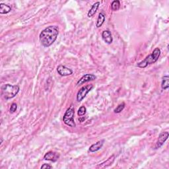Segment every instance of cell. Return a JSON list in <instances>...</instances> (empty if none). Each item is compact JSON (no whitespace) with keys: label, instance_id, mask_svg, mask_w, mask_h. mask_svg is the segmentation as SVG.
I'll return each mask as SVG.
<instances>
[{"label":"cell","instance_id":"6da1fadb","mask_svg":"<svg viewBox=\"0 0 169 169\" xmlns=\"http://www.w3.org/2000/svg\"><path fill=\"white\" fill-rule=\"evenodd\" d=\"M60 29L57 26H49L42 30L39 35V40L44 47H49L56 40Z\"/></svg>","mask_w":169,"mask_h":169},{"label":"cell","instance_id":"7a4b0ae2","mask_svg":"<svg viewBox=\"0 0 169 169\" xmlns=\"http://www.w3.org/2000/svg\"><path fill=\"white\" fill-rule=\"evenodd\" d=\"M161 49L159 48H156L155 50L153 51L151 54L147 56L144 60L141 62L137 63V66L140 68H145L148 65L153 64V63H155L158 60V57L161 56Z\"/></svg>","mask_w":169,"mask_h":169},{"label":"cell","instance_id":"3957f363","mask_svg":"<svg viewBox=\"0 0 169 169\" xmlns=\"http://www.w3.org/2000/svg\"><path fill=\"white\" fill-rule=\"evenodd\" d=\"M2 95L5 100H9L14 98L19 91V85H13L11 84H5L2 87Z\"/></svg>","mask_w":169,"mask_h":169},{"label":"cell","instance_id":"277c9868","mask_svg":"<svg viewBox=\"0 0 169 169\" xmlns=\"http://www.w3.org/2000/svg\"><path fill=\"white\" fill-rule=\"evenodd\" d=\"M74 116H75V109L71 106L67 109L63 116V123L71 128H75L76 127V124L74 121Z\"/></svg>","mask_w":169,"mask_h":169},{"label":"cell","instance_id":"5b68a950","mask_svg":"<svg viewBox=\"0 0 169 169\" xmlns=\"http://www.w3.org/2000/svg\"><path fill=\"white\" fill-rule=\"evenodd\" d=\"M94 86L93 84H87V85L82 87L77 94V102H81L85 98L87 94L93 89Z\"/></svg>","mask_w":169,"mask_h":169},{"label":"cell","instance_id":"8992f818","mask_svg":"<svg viewBox=\"0 0 169 169\" xmlns=\"http://www.w3.org/2000/svg\"><path fill=\"white\" fill-rule=\"evenodd\" d=\"M168 136H169L168 132H167V131L161 132L159 136H158V139H157V144L155 145V149H159V148H161L164 145L165 142L167 140Z\"/></svg>","mask_w":169,"mask_h":169},{"label":"cell","instance_id":"52a82bcc","mask_svg":"<svg viewBox=\"0 0 169 169\" xmlns=\"http://www.w3.org/2000/svg\"><path fill=\"white\" fill-rule=\"evenodd\" d=\"M57 72L60 75L63 77L69 76L73 74V70L67 67L66 66L63 65H60L57 67Z\"/></svg>","mask_w":169,"mask_h":169},{"label":"cell","instance_id":"ba28073f","mask_svg":"<svg viewBox=\"0 0 169 169\" xmlns=\"http://www.w3.org/2000/svg\"><path fill=\"white\" fill-rule=\"evenodd\" d=\"M97 79V77L94 74L91 73H87L84 75L79 80L77 81V85H81V84H83L85 83L89 82V81H92L95 80Z\"/></svg>","mask_w":169,"mask_h":169},{"label":"cell","instance_id":"9c48e42d","mask_svg":"<svg viewBox=\"0 0 169 169\" xmlns=\"http://www.w3.org/2000/svg\"><path fill=\"white\" fill-rule=\"evenodd\" d=\"M60 154L54 151H49L46 153L44 156V160L50 161L52 162H56L60 158Z\"/></svg>","mask_w":169,"mask_h":169},{"label":"cell","instance_id":"30bf717a","mask_svg":"<svg viewBox=\"0 0 169 169\" xmlns=\"http://www.w3.org/2000/svg\"><path fill=\"white\" fill-rule=\"evenodd\" d=\"M102 39L103 40L108 44L112 43L113 38L111 32L109 30H105L102 33Z\"/></svg>","mask_w":169,"mask_h":169},{"label":"cell","instance_id":"8fae6325","mask_svg":"<svg viewBox=\"0 0 169 169\" xmlns=\"http://www.w3.org/2000/svg\"><path fill=\"white\" fill-rule=\"evenodd\" d=\"M115 158H116V156L114 155H111L107 161H105L104 162H102L101 164H100V165H98L97 167V168H107L108 167H110V165H112L113 162H114Z\"/></svg>","mask_w":169,"mask_h":169},{"label":"cell","instance_id":"7c38bea8","mask_svg":"<svg viewBox=\"0 0 169 169\" xmlns=\"http://www.w3.org/2000/svg\"><path fill=\"white\" fill-rule=\"evenodd\" d=\"M104 140L103 139V140H100L98 141H97V143H95V144H93L91 147H89V151L91 152V153H94V152H97L98 151H99L101 148L103 147L104 144Z\"/></svg>","mask_w":169,"mask_h":169},{"label":"cell","instance_id":"4fadbf2b","mask_svg":"<svg viewBox=\"0 0 169 169\" xmlns=\"http://www.w3.org/2000/svg\"><path fill=\"white\" fill-rule=\"evenodd\" d=\"M99 5H100V2H96V3H94L93 5H92V7L91 8L89 9V12H88V14H87V16H88V17H92L93 16L97 13V10L99 7Z\"/></svg>","mask_w":169,"mask_h":169},{"label":"cell","instance_id":"5bb4252c","mask_svg":"<svg viewBox=\"0 0 169 169\" xmlns=\"http://www.w3.org/2000/svg\"><path fill=\"white\" fill-rule=\"evenodd\" d=\"M106 19V15L104 12H100L98 14L97 21V23H96V26L97 28L101 27L104 24V21Z\"/></svg>","mask_w":169,"mask_h":169},{"label":"cell","instance_id":"9a60e30c","mask_svg":"<svg viewBox=\"0 0 169 169\" xmlns=\"http://www.w3.org/2000/svg\"><path fill=\"white\" fill-rule=\"evenodd\" d=\"M11 11V6L5 3H0V14H7Z\"/></svg>","mask_w":169,"mask_h":169},{"label":"cell","instance_id":"2e32d148","mask_svg":"<svg viewBox=\"0 0 169 169\" xmlns=\"http://www.w3.org/2000/svg\"><path fill=\"white\" fill-rule=\"evenodd\" d=\"M169 87V77L165 75L162 77L161 83V88L162 90H167Z\"/></svg>","mask_w":169,"mask_h":169},{"label":"cell","instance_id":"e0dca14e","mask_svg":"<svg viewBox=\"0 0 169 169\" xmlns=\"http://www.w3.org/2000/svg\"><path fill=\"white\" fill-rule=\"evenodd\" d=\"M120 7V2L118 0H115L111 3V9L112 11H118Z\"/></svg>","mask_w":169,"mask_h":169},{"label":"cell","instance_id":"ac0fdd59","mask_svg":"<svg viewBox=\"0 0 169 169\" xmlns=\"http://www.w3.org/2000/svg\"><path fill=\"white\" fill-rule=\"evenodd\" d=\"M125 106H126V104L124 103H121L117 107H116L114 110V113H116V114H118V113H120L121 111H122L124 108H125Z\"/></svg>","mask_w":169,"mask_h":169},{"label":"cell","instance_id":"d6986e66","mask_svg":"<svg viewBox=\"0 0 169 169\" xmlns=\"http://www.w3.org/2000/svg\"><path fill=\"white\" fill-rule=\"evenodd\" d=\"M87 112V108L85 107H84V106H82L80 108L78 109L77 111V115L79 116H84V114H86Z\"/></svg>","mask_w":169,"mask_h":169},{"label":"cell","instance_id":"ffe728a7","mask_svg":"<svg viewBox=\"0 0 169 169\" xmlns=\"http://www.w3.org/2000/svg\"><path fill=\"white\" fill-rule=\"evenodd\" d=\"M17 109V104L16 103H13L10 107V113H14Z\"/></svg>","mask_w":169,"mask_h":169},{"label":"cell","instance_id":"44dd1931","mask_svg":"<svg viewBox=\"0 0 169 169\" xmlns=\"http://www.w3.org/2000/svg\"><path fill=\"white\" fill-rule=\"evenodd\" d=\"M53 167L51 166L49 164H44L43 165H42L40 168L41 169H44V168H52Z\"/></svg>","mask_w":169,"mask_h":169},{"label":"cell","instance_id":"7402d4cb","mask_svg":"<svg viewBox=\"0 0 169 169\" xmlns=\"http://www.w3.org/2000/svg\"><path fill=\"white\" fill-rule=\"evenodd\" d=\"M2 143H3V138L2 137V138H1V144H2Z\"/></svg>","mask_w":169,"mask_h":169}]
</instances>
